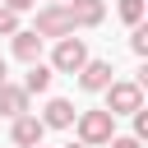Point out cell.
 <instances>
[{"label":"cell","instance_id":"16","mask_svg":"<svg viewBox=\"0 0 148 148\" xmlns=\"http://www.w3.org/2000/svg\"><path fill=\"white\" fill-rule=\"evenodd\" d=\"M37 0H5V9H14V14H23V9H32Z\"/></svg>","mask_w":148,"mask_h":148},{"label":"cell","instance_id":"5","mask_svg":"<svg viewBox=\"0 0 148 148\" xmlns=\"http://www.w3.org/2000/svg\"><path fill=\"white\" fill-rule=\"evenodd\" d=\"M65 9H69V18H74V28H97V23L106 18V5H102V0H65Z\"/></svg>","mask_w":148,"mask_h":148},{"label":"cell","instance_id":"15","mask_svg":"<svg viewBox=\"0 0 148 148\" xmlns=\"http://www.w3.org/2000/svg\"><path fill=\"white\" fill-rule=\"evenodd\" d=\"M134 139H148V111L143 106L134 111Z\"/></svg>","mask_w":148,"mask_h":148},{"label":"cell","instance_id":"19","mask_svg":"<svg viewBox=\"0 0 148 148\" xmlns=\"http://www.w3.org/2000/svg\"><path fill=\"white\" fill-rule=\"evenodd\" d=\"M69 148H88V143H69Z\"/></svg>","mask_w":148,"mask_h":148},{"label":"cell","instance_id":"6","mask_svg":"<svg viewBox=\"0 0 148 148\" xmlns=\"http://www.w3.org/2000/svg\"><path fill=\"white\" fill-rule=\"evenodd\" d=\"M106 83H116V79H111V60H83V69H79V88L102 92Z\"/></svg>","mask_w":148,"mask_h":148},{"label":"cell","instance_id":"17","mask_svg":"<svg viewBox=\"0 0 148 148\" xmlns=\"http://www.w3.org/2000/svg\"><path fill=\"white\" fill-rule=\"evenodd\" d=\"M106 143H111V148H139V139H134V134H130V139H116V134H111Z\"/></svg>","mask_w":148,"mask_h":148},{"label":"cell","instance_id":"2","mask_svg":"<svg viewBox=\"0 0 148 148\" xmlns=\"http://www.w3.org/2000/svg\"><path fill=\"white\" fill-rule=\"evenodd\" d=\"M37 37H69L74 32V18H69V9H65V0L60 5H46V9H37V28H32Z\"/></svg>","mask_w":148,"mask_h":148},{"label":"cell","instance_id":"3","mask_svg":"<svg viewBox=\"0 0 148 148\" xmlns=\"http://www.w3.org/2000/svg\"><path fill=\"white\" fill-rule=\"evenodd\" d=\"M102 92H106V111L111 116H134L143 106V88L139 83H106Z\"/></svg>","mask_w":148,"mask_h":148},{"label":"cell","instance_id":"18","mask_svg":"<svg viewBox=\"0 0 148 148\" xmlns=\"http://www.w3.org/2000/svg\"><path fill=\"white\" fill-rule=\"evenodd\" d=\"M5 74H9V69H5V56H0V83H5Z\"/></svg>","mask_w":148,"mask_h":148},{"label":"cell","instance_id":"20","mask_svg":"<svg viewBox=\"0 0 148 148\" xmlns=\"http://www.w3.org/2000/svg\"><path fill=\"white\" fill-rule=\"evenodd\" d=\"M32 148H42V143H32Z\"/></svg>","mask_w":148,"mask_h":148},{"label":"cell","instance_id":"13","mask_svg":"<svg viewBox=\"0 0 148 148\" xmlns=\"http://www.w3.org/2000/svg\"><path fill=\"white\" fill-rule=\"evenodd\" d=\"M14 32H18V14L0 5V37H14Z\"/></svg>","mask_w":148,"mask_h":148},{"label":"cell","instance_id":"21","mask_svg":"<svg viewBox=\"0 0 148 148\" xmlns=\"http://www.w3.org/2000/svg\"><path fill=\"white\" fill-rule=\"evenodd\" d=\"M51 5H60V0H51Z\"/></svg>","mask_w":148,"mask_h":148},{"label":"cell","instance_id":"1","mask_svg":"<svg viewBox=\"0 0 148 148\" xmlns=\"http://www.w3.org/2000/svg\"><path fill=\"white\" fill-rule=\"evenodd\" d=\"M111 130H116V116L102 106V111H83L79 116V143H88V148H97V143H106L111 139Z\"/></svg>","mask_w":148,"mask_h":148},{"label":"cell","instance_id":"8","mask_svg":"<svg viewBox=\"0 0 148 148\" xmlns=\"http://www.w3.org/2000/svg\"><path fill=\"white\" fill-rule=\"evenodd\" d=\"M42 130H46V125H42L37 116H28V111H23V116H14V143H18V148L42 143Z\"/></svg>","mask_w":148,"mask_h":148},{"label":"cell","instance_id":"9","mask_svg":"<svg viewBox=\"0 0 148 148\" xmlns=\"http://www.w3.org/2000/svg\"><path fill=\"white\" fill-rule=\"evenodd\" d=\"M14 56H18V60H28V65H32V60H37V56H42V37H37V32H32V28H18V32H14Z\"/></svg>","mask_w":148,"mask_h":148},{"label":"cell","instance_id":"4","mask_svg":"<svg viewBox=\"0 0 148 148\" xmlns=\"http://www.w3.org/2000/svg\"><path fill=\"white\" fill-rule=\"evenodd\" d=\"M83 60H88V46H83V37H60L56 42V56H51V65L60 69V74H79L83 69Z\"/></svg>","mask_w":148,"mask_h":148},{"label":"cell","instance_id":"11","mask_svg":"<svg viewBox=\"0 0 148 148\" xmlns=\"http://www.w3.org/2000/svg\"><path fill=\"white\" fill-rule=\"evenodd\" d=\"M46 88H51V69H46L42 60H32V65H28V79H23V92L32 97V92H46Z\"/></svg>","mask_w":148,"mask_h":148},{"label":"cell","instance_id":"7","mask_svg":"<svg viewBox=\"0 0 148 148\" xmlns=\"http://www.w3.org/2000/svg\"><path fill=\"white\" fill-rule=\"evenodd\" d=\"M42 125H46V130H69V125H74V102H65V97H51V102H46V116H42Z\"/></svg>","mask_w":148,"mask_h":148},{"label":"cell","instance_id":"10","mask_svg":"<svg viewBox=\"0 0 148 148\" xmlns=\"http://www.w3.org/2000/svg\"><path fill=\"white\" fill-rule=\"evenodd\" d=\"M28 111V92L14 83H0V116H23Z\"/></svg>","mask_w":148,"mask_h":148},{"label":"cell","instance_id":"12","mask_svg":"<svg viewBox=\"0 0 148 148\" xmlns=\"http://www.w3.org/2000/svg\"><path fill=\"white\" fill-rule=\"evenodd\" d=\"M116 9H120V18H125L130 28H134V23H143V0H120Z\"/></svg>","mask_w":148,"mask_h":148},{"label":"cell","instance_id":"14","mask_svg":"<svg viewBox=\"0 0 148 148\" xmlns=\"http://www.w3.org/2000/svg\"><path fill=\"white\" fill-rule=\"evenodd\" d=\"M130 46H134V56H148V28H143V23H134V37H130Z\"/></svg>","mask_w":148,"mask_h":148}]
</instances>
